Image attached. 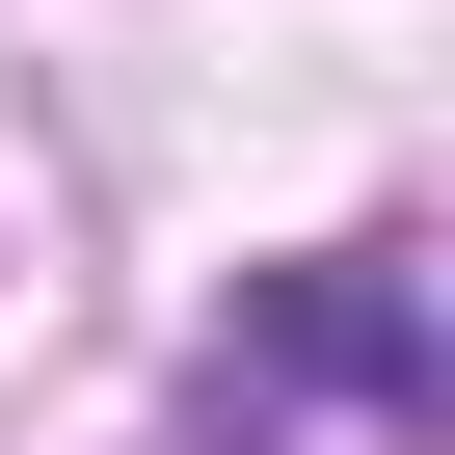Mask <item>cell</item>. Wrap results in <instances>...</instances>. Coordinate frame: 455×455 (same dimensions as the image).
Instances as JSON below:
<instances>
[{
	"mask_svg": "<svg viewBox=\"0 0 455 455\" xmlns=\"http://www.w3.org/2000/svg\"><path fill=\"white\" fill-rule=\"evenodd\" d=\"M295 402H428V295L348 242V268H268L242 348H214V428H295Z\"/></svg>",
	"mask_w": 455,
	"mask_h": 455,
	"instance_id": "1",
	"label": "cell"
}]
</instances>
